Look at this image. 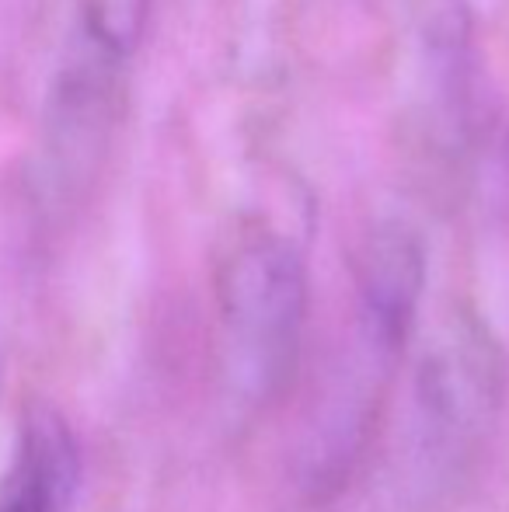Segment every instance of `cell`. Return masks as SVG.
I'll return each instance as SVG.
<instances>
[{
  "instance_id": "1",
  "label": "cell",
  "mask_w": 509,
  "mask_h": 512,
  "mask_svg": "<svg viewBox=\"0 0 509 512\" xmlns=\"http://www.w3.org/2000/svg\"><path fill=\"white\" fill-rule=\"evenodd\" d=\"M509 359L482 314L450 310L419 356L412 380V467L429 488L461 481L496 432Z\"/></svg>"
},
{
  "instance_id": "5",
  "label": "cell",
  "mask_w": 509,
  "mask_h": 512,
  "mask_svg": "<svg viewBox=\"0 0 509 512\" xmlns=\"http://www.w3.org/2000/svg\"><path fill=\"white\" fill-rule=\"evenodd\" d=\"M415 28L443 88L464 91L475 49V18L464 0H415Z\"/></svg>"
},
{
  "instance_id": "6",
  "label": "cell",
  "mask_w": 509,
  "mask_h": 512,
  "mask_svg": "<svg viewBox=\"0 0 509 512\" xmlns=\"http://www.w3.org/2000/svg\"><path fill=\"white\" fill-rule=\"evenodd\" d=\"M0 380H4V363H0Z\"/></svg>"
},
{
  "instance_id": "3",
  "label": "cell",
  "mask_w": 509,
  "mask_h": 512,
  "mask_svg": "<svg viewBox=\"0 0 509 512\" xmlns=\"http://www.w3.org/2000/svg\"><path fill=\"white\" fill-rule=\"evenodd\" d=\"M426 290V248L408 223H381L356 255V335L401 356Z\"/></svg>"
},
{
  "instance_id": "2",
  "label": "cell",
  "mask_w": 509,
  "mask_h": 512,
  "mask_svg": "<svg viewBox=\"0 0 509 512\" xmlns=\"http://www.w3.org/2000/svg\"><path fill=\"white\" fill-rule=\"evenodd\" d=\"M307 304V262L290 237L269 227L234 237L217 265V307L231 349L227 373L245 401L272 405L290 391Z\"/></svg>"
},
{
  "instance_id": "4",
  "label": "cell",
  "mask_w": 509,
  "mask_h": 512,
  "mask_svg": "<svg viewBox=\"0 0 509 512\" xmlns=\"http://www.w3.org/2000/svg\"><path fill=\"white\" fill-rule=\"evenodd\" d=\"M81 488V446L67 415L32 401L18 418L14 450L0 474V512H70Z\"/></svg>"
}]
</instances>
